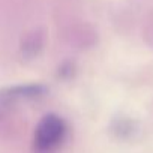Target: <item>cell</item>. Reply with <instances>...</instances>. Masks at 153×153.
<instances>
[{
    "label": "cell",
    "instance_id": "6da1fadb",
    "mask_svg": "<svg viewBox=\"0 0 153 153\" xmlns=\"http://www.w3.org/2000/svg\"><path fill=\"white\" fill-rule=\"evenodd\" d=\"M66 123L57 114H47L41 119L35 131L33 147L36 153H53L56 152L65 137H66Z\"/></svg>",
    "mask_w": 153,
    "mask_h": 153
}]
</instances>
